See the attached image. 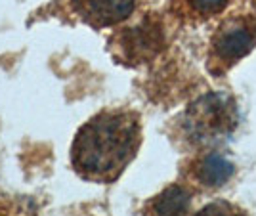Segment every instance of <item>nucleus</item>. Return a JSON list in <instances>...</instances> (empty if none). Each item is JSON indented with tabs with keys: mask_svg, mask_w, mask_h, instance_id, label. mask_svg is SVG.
<instances>
[{
	"mask_svg": "<svg viewBox=\"0 0 256 216\" xmlns=\"http://www.w3.org/2000/svg\"><path fill=\"white\" fill-rule=\"evenodd\" d=\"M142 146V120L130 109H106L88 119L71 144V166L82 180L113 184Z\"/></svg>",
	"mask_w": 256,
	"mask_h": 216,
	"instance_id": "1",
	"label": "nucleus"
},
{
	"mask_svg": "<svg viewBox=\"0 0 256 216\" xmlns=\"http://www.w3.org/2000/svg\"><path fill=\"white\" fill-rule=\"evenodd\" d=\"M239 122V113L234 98L212 92L193 102L184 113V136L195 146H214L234 134Z\"/></svg>",
	"mask_w": 256,
	"mask_h": 216,
	"instance_id": "2",
	"label": "nucleus"
},
{
	"mask_svg": "<svg viewBox=\"0 0 256 216\" xmlns=\"http://www.w3.org/2000/svg\"><path fill=\"white\" fill-rule=\"evenodd\" d=\"M164 44L162 25L155 18H146L138 25L120 29L111 36V52L118 62L126 65H140L151 62Z\"/></svg>",
	"mask_w": 256,
	"mask_h": 216,
	"instance_id": "3",
	"label": "nucleus"
},
{
	"mask_svg": "<svg viewBox=\"0 0 256 216\" xmlns=\"http://www.w3.org/2000/svg\"><path fill=\"white\" fill-rule=\"evenodd\" d=\"M210 46L214 64L224 67L234 65L256 46V18L235 16L226 20L214 32Z\"/></svg>",
	"mask_w": 256,
	"mask_h": 216,
	"instance_id": "4",
	"label": "nucleus"
},
{
	"mask_svg": "<svg viewBox=\"0 0 256 216\" xmlns=\"http://www.w3.org/2000/svg\"><path fill=\"white\" fill-rule=\"evenodd\" d=\"M71 8L86 25L106 29L128 20L136 0H71Z\"/></svg>",
	"mask_w": 256,
	"mask_h": 216,
	"instance_id": "5",
	"label": "nucleus"
},
{
	"mask_svg": "<svg viewBox=\"0 0 256 216\" xmlns=\"http://www.w3.org/2000/svg\"><path fill=\"white\" fill-rule=\"evenodd\" d=\"M235 172V164L222 153H206L195 164V178L206 188H220Z\"/></svg>",
	"mask_w": 256,
	"mask_h": 216,
	"instance_id": "6",
	"label": "nucleus"
},
{
	"mask_svg": "<svg viewBox=\"0 0 256 216\" xmlns=\"http://www.w3.org/2000/svg\"><path fill=\"white\" fill-rule=\"evenodd\" d=\"M192 203V194L184 186L172 184L155 195L148 205L150 216H184Z\"/></svg>",
	"mask_w": 256,
	"mask_h": 216,
	"instance_id": "7",
	"label": "nucleus"
},
{
	"mask_svg": "<svg viewBox=\"0 0 256 216\" xmlns=\"http://www.w3.org/2000/svg\"><path fill=\"white\" fill-rule=\"evenodd\" d=\"M230 0H172V10L188 18H210L228 6Z\"/></svg>",
	"mask_w": 256,
	"mask_h": 216,
	"instance_id": "8",
	"label": "nucleus"
},
{
	"mask_svg": "<svg viewBox=\"0 0 256 216\" xmlns=\"http://www.w3.org/2000/svg\"><path fill=\"white\" fill-rule=\"evenodd\" d=\"M0 216H32L29 201L0 195Z\"/></svg>",
	"mask_w": 256,
	"mask_h": 216,
	"instance_id": "9",
	"label": "nucleus"
},
{
	"mask_svg": "<svg viewBox=\"0 0 256 216\" xmlns=\"http://www.w3.org/2000/svg\"><path fill=\"white\" fill-rule=\"evenodd\" d=\"M193 216H245V212L239 206L226 203V201H214L210 205L203 206Z\"/></svg>",
	"mask_w": 256,
	"mask_h": 216,
	"instance_id": "10",
	"label": "nucleus"
}]
</instances>
